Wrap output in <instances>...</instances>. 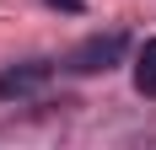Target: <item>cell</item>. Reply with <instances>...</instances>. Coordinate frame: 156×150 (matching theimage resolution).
Here are the masks:
<instances>
[{"instance_id":"obj_1","label":"cell","mask_w":156,"mask_h":150,"mask_svg":"<svg viewBox=\"0 0 156 150\" xmlns=\"http://www.w3.org/2000/svg\"><path fill=\"white\" fill-rule=\"evenodd\" d=\"M124 54H129V38L119 27H108V32L81 38V43L65 54V70H70V75H108L113 64H124Z\"/></svg>"},{"instance_id":"obj_3","label":"cell","mask_w":156,"mask_h":150,"mask_svg":"<svg viewBox=\"0 0 156 150\" xmlns=\"http://www.w3.org/2000/svg\"><path fill=\"white\" fill-rule=\"evenodd\" d=\"M135 91L156 102V38L140 43V54H135Z\"/></svg>"},{"instance_id":"obj_4","label":"cell","mask_w":156,"mask_h":150,"mask_svg":"<svg viewBox=\"0 0 156 150\" xmlns=\"http://www.w3.org/2000/svg\"><path fill=\"white\" fill-rule=\"evenodd\" d=\"M48 5H65V11H81V0H48Z\"/></svg>"},{"instance_id":"obj_2","label":"cell","mask_w":156,"mask_h":150,"mask_svg":"<svg viewBox=\"0 0 156 150\" xmlns=\"http://www.w3.org/2000/svg\"><path fill=\"white\" fill-rule=\"evenodd\" d=\"M54 80V59H16L0 70V102H27Z\"/></svg>"}]
</instances>
